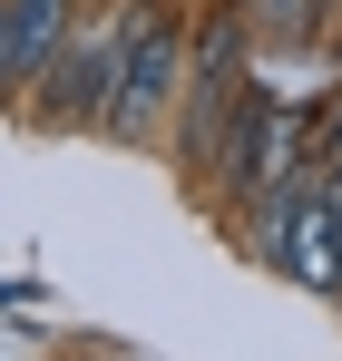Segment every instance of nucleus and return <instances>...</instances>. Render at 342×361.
<instances>
[{
  "label": "nucleus",
  "instance_id": "nucleus-4",
  "mask_svg": "<svg viewBox=\"0 0 342 361\" xmlns=\"http://www.w3.org/2000/svg\"><path fill=\"white\" fill-rule=\"evenodd\" d=\"M69 20H78V0H0V98L40 88V68H49Z\"/></svg>",
  "mask_w": 342,
  "mask_h": 361
},
{
  "label": "nucleus",
  "instance_id": "nucleus-1",
  "mask_svg": "<svg viewBox=\"0 0 342 361\" xmlns=\"http://www.w3.org/2000/svg\"><path fill=\"white\" fill-rule=\"evenodd\" d=\"M127 20H137V0L127 10H78L69 30H59L49 68H40V108L59 127H98L117 98V68H127Z\"/></svg>",
  "mask_w": 342,
  "mask_h": 361
},
{
  "label": "nucleus",
  "instance_id": "nucleus-3",
  "mask_svg": "<svg viewBox=\"0 0 342 361\" xmlns=\"http://www.w3.org/2000/svg\"><path fill=\"white\" fill-rule=\"evenodd\" d=\"M176 98H186V39H176V20L157 0H137V20H127V68H117V98H108V137H157Z\"/></svg>",
  "mask_w": 342,
  "mask_h": 361
},
{
  "label": "nucleus",
  "instance_id": "nucleus-6",
  "mask_svg": "<svg viewBox=\"0 0 342 361\" xmlns=\"http://www.w3.org/2000/svg\"><path fill=\"white\" fill-rule=\"evenodd\" d=\"M303 157H313V166H333V157H342V88L323 98V118H313V147H303Z\"/></svg>",
  "mask_w": 342,
  "mask_h": 361
},
{
  "label": "nucleus",
  "instance_id": "nucleus-2",
  "mask_svg": "<svg viewBox=\"0 0 342 361\" xmlns=\"http://www.w3.org/2000/svg\"><path fill=\"white\" fill-rule=\"evenodd\" d=\"M254 88V68H244V0L235 10H216L206 20V39H196V59H186V166H206L216 176V147H225V118H235V98Z\"/></svg>",
  "mask_w": 342,
  "mask_h": 361
},
{
  "label": "nucleus",
  "instance_id": "nucleus-7",
  "mask_svg": "<svg viewBox=\"0 0 342 361\" xmlns=\"http://www.w3.org/2000/svg\"><path fill=\"white\" fill-rule=\"evenodd\" d=\"M333 302H342V293H333Z\"/></svg>",
  "mask_w": 342,
  "mask_h": 361
},
{
  "label": "nucleus",
  "instance_id": "nucleus-5",
  "mask_svg": "<svg viewBox=\"0 0 342 361\" xmlns=\"http://www.w3.org/2000/svg\"><path fill=\"white\" fill-rule=\"evenodd\" d=\"M323 10H333V0H244V20H264L274 39H313Z\"/></svg>",
  "mask_w": 342,
  "mask_h": 361
}]
</instances>
